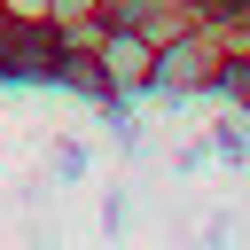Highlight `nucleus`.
I'll list each match as a JSON object with an SVG mask.
<instances>
[{
	"label": "nucleus",
	"instance_id": "obj_1",
	"mask_svg": "<svg viewBox=\"0 0 250 250\" xmlns=\"http://www.w3.org/2000/svg\"><path fill=\"white\" fill-rule=\"evenodd\" d=\"M219 62H227V31H211V23H180V31L156 39L148 94H164V102H195V94L219 86Z\"/></svg>",
	"mask_w": 250,
	"mask_h": 250
},
{
	"label": "nucleus",
	"instance_id": "obj_2",
	"mask_svg": "<svg viewBox=\"0 0 250 250\" xmlns=\"http://www.w3.org/2000/svg\"><path fill=\"white\" fill-rule=\"evenodd\" d=\"M94 62H102V78H109V102L125 109V102H141V94H148V62H156V39H148V31H133V23H109V16H102Z\"/></svg>",
	"mask_w": 250,
	"mask_h": 250
},
{
	"label": "nucleus",
	"instance_id": "obj_3",
	"mask_svg": "<svg viewBox=\"0 0 250 250\" xmlns=\"http://www.w3.org/2000/svg\"><path fill=\"white\" fill-rule=\"evenodd\" d=\"M86 16H102V0H47V23L62 31V23H86Z\"/></svg>",
	"mask_w": 250,
	"mask_h": 250
},
{
	"label": "nucleus",
	"instance_id": "obj_4",
	"mask_svg": "<svg viewBox=\"0 0 250 250\" xmlns=\"http://www.w3.org/2000/svg\"><path fill=\"white\" fill-rule=\"evenodd\" d=\"M8 23H47V0H0Z\"/></svg>",
	"mask_w": 250,
	"mask_h": 250
}]
</instances>
